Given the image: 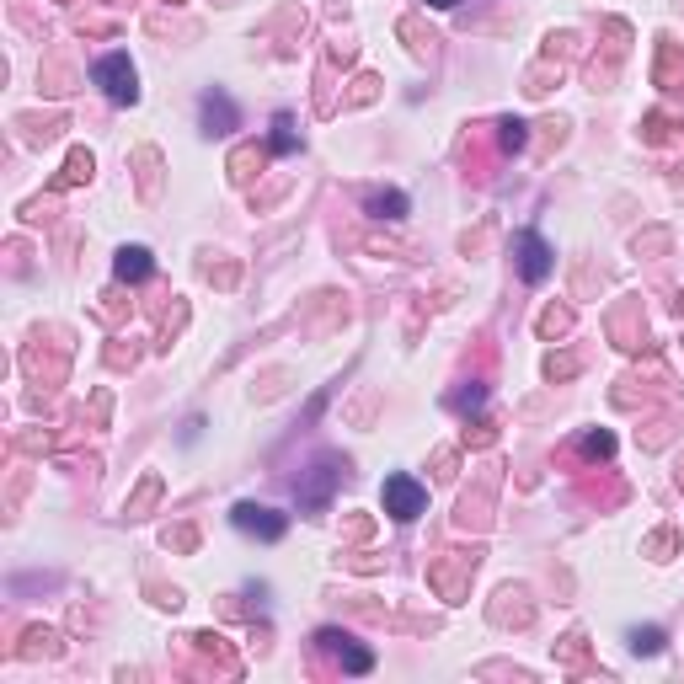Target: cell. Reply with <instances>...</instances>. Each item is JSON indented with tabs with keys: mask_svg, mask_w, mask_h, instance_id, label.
<instances>
[{
	"mask_svg": "<svg viewBox=\"0 0 684 684\" xmlns=\"http://www.w3.org/2000/svg\"><path fill=\"white\" fill-rule=\"evenodd\" d=\"M91 81H97V86L107 91V102H118V107L139 102V75H134V65H129V54H102L97 70H91Z\"/></svg>",
	"mask_w": 684,
	"mask_h": 684,
	"instance_id": "6da1fadb",
	"label": "cell"
},
{
	"mask_svg": "<svg viewBox=\"0 0 684 684\" xmlns=\"http://www.w3.org/2000/svg\"><path fill=\"white\" fill-rule=\"evenodd\" d=\"M423 508H428V492H423V481H417V476H407V471L385 476V513H391V519L412 524Z\"/></svg>",
	"mask_w": 684,
	"mask_h": 684,
	"instance_id": "7a4b0ae2",
	"label": "cell"
},
{
	"mask_svg": "<svg viewBox=\"0 0 684 684\" xmlns=\"http://www.w3.org/2000/svg\"><path fill=\"white\" fill-rule=\"evenodd\" d=\"M342 481V460H332V455H321L316 465H310V476L300 481V508H310V513H321L326 503H332V487Z\"/></svg>",
	"mask_w": 684,
	"mask_h": 684,
	"instance_id": "3957f363",
	"label": "cell"
},
{
	"mask_svg": "<svg viewBox=\"0 0 684 684\" xmlns=\"http://www.w3.org/2000/svg\"><path fill=\"white\" fill-rule=\"evenodd\" d=\"M230 524H236L241 535H257V540H284V530H289L284 513H273L262 503H236L230 508Z\"/></svg>",
	"mask_w": 684,
	"mask_h": 684,
	"instance_id": "277c9868",
	"label": "cell"
},
{
	"mask_svg": "<svg viewBox=\"0 0 684 684\" xmlns=\"http://www.w3.org/2000/svg\"><path fill=\"white\" fill-rule=\"evenodd\" d=\"M316 642L332 652V658L348 668V674H369V668H375V652H369V647H353L348 631H332V626H326V631H316Z\"/></svg>",
	"mask_w": 684,
	"mask_h": 684,
	"instance_id": "5b68a950",
	"label": "cell"
},
{
	"mask_svg": "<svg viewBox=\"0 0 684 684\" xmlns=\"http://www.w3.org/2000/svg\"><path fill=\"white\" fill-rule=\"evenodd\" d=\"M513 252H519V273L530 278V284H546V278H551V246H546V236L524 230V236L513 241Z\"/></svg>",
	"mask_w": 684,
	"mask_h": 684,
	"instance_id": "8992f818",
	"label": "cell"
},
{
	"mask_svg": "<svg viewBox=\"0 0 684 684\" xmlns=\"http://www.w3.org/2000/svg\"><path fill=\"white\" fill-rule=\"evenodd\" d=\"M236 123H241L236 102H230L225 91H209V97H204V129H209V134H230Z\"/></svg>",
	"mask_w": 684,
	"mask_h": 684,
	"instance_id": "52a82bcc",
	"label": "cell"
},
{
	"mask_svg": "<svg viewBox=\"0 0 684 684\" xmlns=\"http://www.w3.org/2000/svg\"><path fill=\"white\" fill-rule=\"evenodd\" d=\"M150 268H155V262H150L145 246H123L118 262H113V273L123 278V284H139V278H150Z\"/></svg>",
	"mask_w": 684,
	"mask_h": 684,
	"instance_id": "ba28073f",
	"label": "cell"
},
{
	"mask_svg": "<svg viewBox=\"0 0 684 684\" xmlns=\"http://www.w3.org/2000/svg\"><path fill=\"white\" fill-rule=\"evenodd\" d=\"M369 214H375V220H401V214H407V193H375L369 198Z\"/></svg>",
	"mask_w": 684,
	"mask_h": 684,
	"instance_id": "9c48e42d",
	"label": "cell"
},
{
	"mask_svg": "<svg viewBox=\"0 0 684 684\" xmlns=\"http://www.w3.org/2000/svg\"><path fill=\"white\" fill-rule=\"evenodd\" d=\"M273 150H278V155H294V150H300V134H294V118H289V113L273 118Z\"/></svg>",
	"mask_w": 684,
	"mask_h": 684,
	"instance_id": "30bf717a",
	"label": "cell"
},
{
	"mask_svg": "<svg viewBox=\"0 0 684 684\" xmlns=\"http://www.w3.org/2000/svg\"><path fill=\"white\" fill-rule=\"evenodd\" d=\"M583 455L588 460H610L615 455V433H583Z\"/></svg>",
	"mask_w": 684,
	"mask_h": 684,
	"instance_id": "8fae6325",
	"label": "cell"
},
{
	"mask_svg": "<svg viewBox=\"0 0 684 684\" xmlns=\"http://www.w3.org/2000/svg\"><path fill=\"white\" fill-rule=\"evenodd\" d=\"M631 652H647V658H652V652H663V631L658 626H636L631 631Z\"/></svg>",
	"mask_w": 684,
	"mask_h": 684,
	"instance_id": "7c38bea8",
	"label": "cell"
},
{
	"mask_svg": "<svg viewBox=\"0 0 684 684\" xmlns=\"http://www.w3.org/2000/svg\"><path fill=\"white\" fill-rule=\"evenodd\" d=\"M497 129H503V150H524V123L519 118H503Z\"/></svg>",
	"mask_w": 684,
	"mask_h": 684,
	"instance_id": "4fadbf2b",
	"label": "cell"
},
{
	"mask_svg": "<svg viewBox=\"0 0 684 684\" xmlns=\"http://www.w3.org/2000/svg\"><path fill=\"white\" fill-rule=\"evenodd\" d=\"M481 396H487V391H481V385H471V391H455V396H449V407H455V412H471V407H481Z\"/></svg>",
	"mask_w": 684,
	"mask_h": 684,
	"instance_id": "5bb4252c",
	"label": "cell"
},
{
	"mask_svg": "<svg viewBox=\"0 0 684 684\" xmlns=\"http://www.w3.org/2000/svg\"><path fill=\"white\" fill-rule=\"evenodd\" d=\"M428 6H439V11H449V6H455V0H428Z\"/></svg>",
	"mask_w": 684,
	"mask_h": 684,
	"instance_id": "9a60e30c",
	"label": "cell"
}]
</instances>
